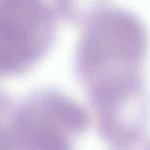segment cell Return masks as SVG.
I'll use <instances>...</instances> for the list:
<instances>
[{
    "mask_svg": "<svg viewBox=\"0 0 150 150\" xmlns=\"http://www.w3.org/2000/svg\"><path fill=\"white\" fill-rule=\"evenodd\" d=\"M148 49V30L138 16L105 8L95 16L82 47V71L90 89L144 77Z\"/></svg>",
    "mask_w": 150,
    "mask_h": 150,
    "instance_id": "1",
    "label": "cell"
},
{
    "mask_svg": "<svg viewBox=\"0 0 150 150\" xmlns=\"http://www.w3.org/2000/svg\"><path fill=\"white\" fill-rule=\"evenodd\" d=\"M143 150H150V142H148L146 145H145V147H144V149H143Z\"/></svg>",
    "mask_w": 150,
    "mask_h": 150,
    "instance_id": "2",
    "label": "cell"
}]
</instances>
